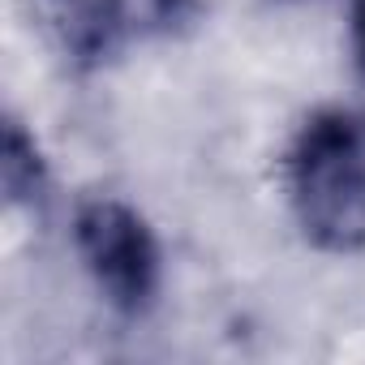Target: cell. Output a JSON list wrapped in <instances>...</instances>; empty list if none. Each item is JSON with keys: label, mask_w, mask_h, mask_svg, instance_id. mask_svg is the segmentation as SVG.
Masks as SVG:
<instances>
[{"label": "cell", "mask_w": 365, "mask_h": 365, "mask_svg": "<svg viewBox=\"0 0 365 365\" xmlns=\"http://www.w3.org/2000/svg\"><path fill=\"white\" fill-rule=\"evenodd\" d=\"M284 180L292 215L318 250L352 254L365 245V133L352 116H309L288 146Z\"/></svg>", "instance_id": "1"}, {"label": "cell", "mask_w": 365, "mask_h": 365, "mask_svg": "<svg viewBox=\"0 0 365 365\" xmlns=\"http://www.w3.org/2000/svg\"><path fill=\"white\" fill-rule=\"evenodd\" d=\"M78 254L99 292L120 314H142L159 292V245L138 211L116 198H95L73 220Z\"/></svg>", "instance_id": "2"}, {"label": "cell", "mask_w": 365, "mask_h": 365, "mask_svg": "<svg viewBox=\"0 0 365 365\" xmlns=\"http://www.w3.org/2000/svg\"><path fill=\"white\" fill-rule=\"evenodd\" d=\"M0 180H5L9 202H35L43 190V163L35 150V138L22 129V120H5V146H0Z\"/></svg>", "instance_id": "3"}, {"label": "cell", "mask_w": 365, "mask_h": 365, "mask_svg": "<svg viewBox=\"0 0 365 365\" xmlns=\"http://www.w3.org/2000/svg\"><path fill=\"white\" fill-rule=\"evenodd\" d=\"M176 18H180V0H108V26L116 31L168 26Z\"/></svg>", "instance_id": "4"}, {"label": "cell", "mask_w": 365, "mask_h": 365, "mask_svg": "<svg viewBox=\"0 0 365 365\" xmlns=\"http://www.w3.org/2000/svg\"><path fill=\"white\" fill-rule=\"evenodd\" d=\"M348 26H352V56H356V69L365 73V0H352V5H348Z\"/></svg>", "instance_id": "5"}]
</instances>
